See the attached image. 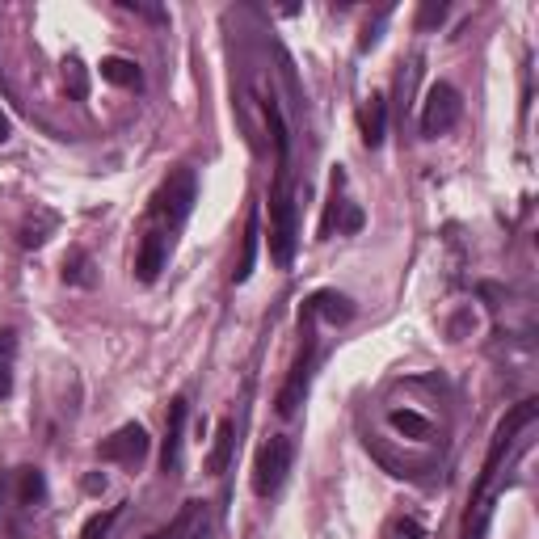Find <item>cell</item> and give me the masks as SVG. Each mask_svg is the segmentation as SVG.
<instances>
[{
  "label": "cell",
  "instance_id": "cell-1",
  "mask_svg": "<svg viewBox=\"0 0 539 539\" xmlns=\"http://www.w3.org/2000/svg\"><path fill=\"white\" fill-rule=\"evenodd\" d=\"M194 198H198V177L190 165L173 169L161 190L152 194L148 215H144V232H139V249H135V278L139 283H156L169 262V249H173V236L182 232V224L194 211Z\"/></svg>",
  "mask_w": 539,
  "mask_h": 539
},
{
  "label": "cell",
  "instance_id": "cell-2",
  "mask_svg": "<svg viewBox=\"0 0 539 539\" xmlns=\"http://www.w3.org/2000/svg\"><path fill=\"white\" fill-rule=\"evenodd\" d=\"M295 245H299V207L291 190V169L287 161H278L274 190H270V262L278 270H287L295 262Z\"/></svg>",
  "mask_w": 539,
  "mask_h": 539
},
{
  "label": "cell",
  "instance_id": "cell-3",
  "mask_svg": "<svg viewBox=\"0 0 539 539\" xmlns=\"http://www.w3.org/2000/svg\"><path fill=\"white\" fill-rule=\"evenodd\" d=\"M535 413H539V401H523V405L510 409V417H502V426H497L493 443H489V455H485V464H481V476H476V485H472V502H468L472 510L485 506V493H489V485H493L497 468L506 464V455H510V447H514L518 430H527V426L535 422ZM472 510H468V514H472Z\"/></svg>",
  "mask_w": 539,
  "mask_h": 539
},
{
  "label": "cell",
  "instance_id": "cell-4",
  "mask_svg": "<svg viewBox=\"0 0 539 539\" xmlns=\"http://www.w3.org/2000/svg\"><path fill=\"white\" fill-rule=\"evenodd\" d=\"M291 455H295L291 438H283V434H274L270 443H262V451L253 459V493L257 497H274L283 489L287 472H291Z\"/></svg>",
  "mask_w": 539,
  "mask_h": 539
},
{
  "label": "cell",
  "instance_id": "cell-5",
  "mask_svg": "<svg viewBox=\"0 0 539 539\" xmlns=\"http://www.w3.org/2000/svg\"><path fill=\"white\" fill-rule=\"evenodd\" d=\"M312 363H316V337H312V325H304V346H299V354H295L287 384L278 388V396H274L278 417H295V413H299V405H304V396H308Z\"/></svg>",
  "mask_w": 539,
  "mask_h": 539
},
{
  "label": "cell",
  "instance_id": "cell-6",
  "mask_svg": "<svg viewBox=\"0 0 539 539\" xmlns=\"http://www.w3.org/2000/svg\"><path fill=\"white\" fill-rule=\"evenodd\" d=\"M459 114H464V102H459V93H455L447 81L430 85L426 102H422V135H426V139L447 135V131L459 123Z\"/></svg>",
  "mask_w": 539,
  "mask_h": 539
},
{
  "label": "cell",
  "instance_id": "cell-7",
  "mask_svg": "<svg viewBox=\"0 0 539 539\" xmlns=\"http://www.w3.org/2000/svg\"><path fill=\"white\" fill-rule=\"evenodd\" d=\"M211 531H215L211 502H198V497H190V502L177 510L161 531H152L148 539H211Z\"/></svg>",
  "mask_w": 539,
  "mask_h": 539
},
{
  "label": "cell",
  "instance_id": "cell-8",
  "mask_svg": "<svg viewBox=\"0 0 539 539\" xmlns=\"http://www.w3.org/2000/svg\"><path fill=\"white\" fill-rule=\"evenodd\" d=\"M148 447H152L148 430L139 426V422H127V426H118L102 447H97V455L110 459V464H127V468H135V464H144Z\"/></svg>",
  "mask_w": 539,
  "mask_h": 539
},
{
  "label": "cell",
  "instance_id": "cell-9",
  "mask_svg": "<svg viewBox=\"0 0 539 539\" xmlns=\"http://www.w3.org/2000/svg\"><path fill=\"white\" fill-rule=\"evenodd\" d=\"M316 316L329 325H346V321H354V304L342 291H316L304 299V308H299V325H312Z\"/></svg>",
  "mask_w": 539,
  "mask_h": 539
},
{
  "label": "cell",
  "instance_id": "cell-10",
  "mask_svg": "<svg viewBox=\"0 0 539 539\" xmlns=\"http://www.w3.org/2000/svg\"><path fill=\"white\" fill-rule=\"evenodd\" d=\"M186 413H190V401H186V396H173L169 417H165V451H161V468H165V472H177V464H182V430H186Z\"/></svg>",
  "mask_w": 539,
  "mask_h": 539
},
{
  "label": "cell",
  "instance_id": "cell-11",
  "mask_svg": "<svg viewBox=\"0 0 539 539\" xmlns=\"http://www.w3.org/2000/svg\"><path fill=\"white\" fill-rule=\"evenodd\" d=\"M257 245H262V215H257V207H249V219H245V241H241V262H236L232 270V283L241 287L253 278V266H257Z\"/></svg>",
  "mask_w": 539,
  "mask_h": 539
},
{
  "label": "cell",
  "instance_id": "cell-12",
  "mask_svg": "<svg viewBox=\"0 0 539 539\" xmlns=\"http://www.w3.org/2000/svg\"><path fill=\"white\" fill-rule=\"evenodd\" d=\"M384 139H388V102H384V93H371L363 106V144L379 148Z\"/></svg>",
  "mask_w": 539,
  "mask_h": 539
},
{
  "label": "cell",
  "instance_id": "cell-13",
  "mask_svg": "<svg viewBox=\"0 0 539 539\" xmlns=\"http://www.w3.org/2000/svg\"><path fill=\"white\" fill-rule=\"evenodd\" d=\"M232 447H236V422H232V417H224V422L215 426V447H211V455H207V472H211V476L228 472Z\"/></svg>",
  "mask_w": 539,
  "mask_h": 539
},
{
  "label": "cell",
  "instance_id": "cell-14",
  "mask_svg": "<svg viewBox=\"0 0 539 539\" xmlns=\"http://www.w3.org/2000/svg\"><path fill=\"white\" fill-rule=\"evenodd\" d=\"M102 81H110V85H118V89H139V81H144V72H139L135 59L106 55V59H102Z\"/></svg>",
  "mask_w": 539,
  "mask_h": 539
},
{
  "label": "cell",
  "instance_id": "cell-15",
  "mask_svg": "<svg viewBox=\"0 0 539 539\" xmlns=\"http://www.w3.org/2000/svg\"><path fill=\"white\" fill-rule=\"evenodd\" d=\"M13 367H17V333L0 329V401L13 396Z\"/></svg>",
  "mask_w": 539,
  "mask_h": 539
},
{
  "label": "cell",
  "instance_id": "cell-16",
  "mask_svg": "<svg viewBox=\"0 0 539 539\" xmlns=\"http://www.w3.org/2000/svg\"><path fill=\"white\" fill-rule=\"evenodd\" d=\"M64 283H72V287H93V283H97L93 257H89L85 249H72V253L64 257Z\"/></svg>",
  "mask_w": 539,
  "mask_h": 539
},
{
  "label": "cell",
  "instance_id": "cell-17",
  "mask_svg": "<svg viewBox=\"0 0 539 539\" xmlns=\"http://www.w3.org/2000/svg\"><path fill=\"white\" fill-rule=\"evenodd\" d=\"M43 497H47L43 472H38V468H22V472H17V502H22V506H43Z\"/></svg>",
  "mask_w": 539,
  "mask_h": 539
},
{
  "label": "cell",
  "instance_id": "cell-18",
  "mask_svg": "<svg viewBox=\"0 0 539 539\" xmlns=\"http://www.w3.org/2000/svg\"><path fill=\"white\" fill-rule=\"evenodd\" d=\"M342 186H346V173H342V165H337V169H333V198H329L325 219H321V241H329V236H333V224H342V211H346Z\"/></svg>",
  "mask_w": 539,
  "mask_h": 539
},
{
  "label": "cell",
  "instance_id": "cell-19",
  "mask_svg": "<svg viewBox=\"0 0 539 539\" xmlns=\"http://www.w3.org/2000/svg\"><path fill=\"white\" fill-rule=\"evenodd\" d=\"M388 426L396 434H405V438H430V422L422 413H413V409H392L388 413Z\"/></svg>",
  "mask_w": 539,
  "mask_h": 539
},
{
  "label": "cell",
  "instance_id": "cell-20",
  "mask_svg": "<svg viewBox=\"0 0 539 539\" xmlns=\"http://www.w3.org/2000/svg\"><path fill=\"white\" fill-rule=\"evenodd\" d=\"M447 13H451L447 0H426V5L417 9V30H434V26H443V22H447Z\"/></svg>",
  "mask_w": 539,
  "mask_h": 539
},
{
  "label": "cell",
  "instance_id": "cell-21",
  "mask_svg": "<svg viewBox=\"0 0 539 539\" xmlns=\"http://www.w3.org/2000/svg\"><path fill=\"white\" fill-rule=\"evenodd\" d=\"M118 514H123V506H110L106 514H93L89 523H85V531H81V539H102V535L114 527V518H118Z\"/></svg>",
  "mask_w": 539,
  "mask_h": 539
},
{
  "label": "cell",
  "instance_id": "cell-22",
  "mask_svg": "<svg viewBox=\"0 0 539 539\" xmlns=\"http://www.w3.org/2000/svg\"><path fill=\"white\" fill-rule=\"evenodd\" d=\"M55 228V215H43V224H26L22 228V249H38V245H47V232Z\"/></svg>",
  "mask_w": 539,
  "mask_h": 539
},
{
  "label": "cell",
  "instance_id": "cell-23",
  "mask_svg": "<svg viewBox=\"0 0 539 539\" xmlns=\"http://www.w3.org/2000/svg\"><path fill=\"white\" fill-rule=\"evenodd\" d=\"M337 228L358 232V228H363V211H358V207H346V215H342V224H337Z\"/></svg>",
  "mask_w": 539,
  "mask_h": 539
},
{
  "label": "cell",
  "instance_id": "cell-24",
  "mask_svg": "<svg viewBox=\"0 0 539 539\" xmlns=\"http://www.w3.org/2000/svg\"><path fill=\"white\" fill-rule=\"evenodd\" d=\"M72 89H76V97H85V76H81L76 64H72Z\"/></svg>",
  "mask_w": 539,
  "mask_h": 539
},
{
  "label": "cell",
  "instance_id": "cell-25",
  "mask_svg": "<svg viewBox=\"0 0 539 539\" xmlns=\"http://www.w3.org/2000/svg\"><path fill=\"white\" fill-rule=\"evenodd\" d=\"M85 489L89 493H102L106 489V476H85Z\"/></svg>",
  "mask_w": 539,
  "mask_h": 539
},
{
  "label": "cell",
  "instance_id": "cell-26",
  "mask_svg": "<svg viewBox=\"0 0 539 539\" xmlns=\"http://www.w3.org/2000/svg\"><path fill=\"white\" fill-rule=\"evenodd\" d=\"M401 535L405 539H422V527H417V523H401Z\"/></svg>",
  "mask_w": 539,
  "mask_h": 539
},
{
  "label": "cell",
  "instance_id": "cell-27",
  "mask_svg": "<svg viewBox=\"0 0 539 539\" xmlns=\"http://www.w3.org/2000/svg\"><path fill=\"white\" fill-rule=\"evenodd\" d=\"M5 139H9V114L0 110V144H5Z\"/></svg>",
  "mask_w": 539,
  "mask_h": 539
}]
</instances>
